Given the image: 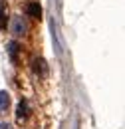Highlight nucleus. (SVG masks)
<instances>
[{
  "mask_svg": "<svg viewBox=\"0 0 125 129\" xmlns=\"http://www.w3.org/2000/svg\"><path fill=\"white\" fill-rule=\"evenodd\" d=\"M26 30H28L26 20H24L22 16H16L14 20H12V34H16V36H24Z\"/></svg>",
  "mask_w": 125,
  "mask_h": 129,
  "instance_id": "nucleus-1",
  "label": "nucleus"
},
{
  "mask_svg": "<svg viewBox=\"0 0 125 129\" xmlns=\"http://www.w3.org/2000/svg\"><path fill=\"white\" fill-rule=\"evenodd\" d=\"M32 68H34V74H36V76H40V78H46L48 76V64L42 60V58H36Z\"/></svg>",
  "mask_w": 125,
  "mask_h": 129,
  "instance_id": "nucleus-2",
  "label": "nucleus"
},
{
  "mask_svg": "<svg viewBox=\"0 0 125 129\" xmlns=\"http://www.w3.org/2000/svg\"><path fill=\"white\" fill-rule=\"evenodd\" d=\"M16 115H18V119L22 121V119H26L28 115H30V107H28V101L26 99H22L20 103H18V111H16Z\"/></svg>",
  "mask_w": 125,
  "mask_h": 129,
  "instance_id": "nucleus-3",
  "label": "nucleus"
},
{
  "mask_svg": "<svg viewBox=\"0 0 125 129\" xmlns=\"http://www.w3.org/2000/svg\"><path fill=\"white\" fill-rule=\"evenodd\" d=\"M26 12H28V16L40 18V14H42V6H40L38 2H30V4L26 6Z\"/></svg>",
  "mask_w": 125,
  "mask_h": 129,
  "instance_id": "nucleus-4",
  "label": "nucleus"
},
{
  "mask_svg": "<svg viewBox=\"0 0 125 129\" xmlns=\"http://www.w3.org/2000/svg\"><path fill=\"white\" fill-rule=\"evenodd\" d=\"M10 107V95L6 91H0V113H6Z\"/></svg>",
  "mask_w": 125,
  "mask_h": 129,
  "instance_id": "nucleus-5",
  "label": "nucleus"
},
{
  "mask_svg": "<svg viewBox=\"0 0 125 129\" xmlns=\"http://www.w3.org/2000/svg\"><path fill=\"white\" fill-rule=\"evenodd\" d=\"M8 8L6 2H0V30H6V20H8Z\"/></svg>",
  "mask_w": 125,
  "mask_h": 129,
  "instance_id": "nucleus-6",
  "label": "nucleus"
},
{
  "mask_svg": "<svg viewBox=\"0 0 125 129\" xmlns=\"http://www.w3.org/2000/svg\"><path fill=\"white\" fill-rule=\"evenodd\" d=\"M18 52H20V46H18V42H10L8 44V54H10V58H12V62H18Z\"/></svg>",
  "mask_w": 125,
  "mask_h": 129,
  "instance_id": "nucleus-7",
  "label": "nucleus"
},
{
  "mask_svg": "<svg viewBox=\"0 0 125 129\" xmlns=\"http://www.w3.org/2000/svg\"><path fill=\"white\" fill-rule=\"evenodd\" d=\"M0 129H10V125L8 123H0Z\"/></svg>",
  "mask_w": 125,
  "mask_h": 129,
  "instance_id": "nucleus-8",
  "label": "nucleus"
}]
</instances>
